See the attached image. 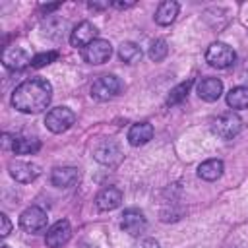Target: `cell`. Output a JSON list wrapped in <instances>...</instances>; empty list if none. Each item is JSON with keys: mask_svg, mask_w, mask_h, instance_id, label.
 Segmentation results:
<instances>
[{"mask_svg": "<svg viewBox=\"0 0 248 248\" xmlns=\"http://www.w3.org/2000/svg\"><path fill=\"white\" fill-rule=\"evenodd\" d=\"M167 54H169V46H167V43L163 39H157V41L151 43V46H149V58L153 62H161Z\"/></svg>", "mask_w": 248, "mask_h": 248, "instance_id": "cell-24", "label": "cell"}, {"mask_svg": "<svg viewBox=\"0 0 248 248\" xmlns=\"http://www.w3.org/2000/svg\"><path fill=\"white\" fill-rule=\"evenodd\" d=\"M112 6H116V8H128V6H134V2H114Z\"/></svg>", "mask_w": 248, "mask_h": 248, "instance_id": "cell-28", "label": "cell"}, {"mask_svg": "<svg viewBox=\"0 0 248 248\" xmlns=\"http://www.w3.org/2000/svg\"><path fill=\"white\" fill-rule=\"evenodd\" d=\"M227 105L234 110H240V108H248V87L244 85H238V87H232L229 93H227Z\"/></svg>", "mask_w": 248, "mask_h": 248, "instance_id": "cell-21", "label": "cell"}, {"mask_svg": "<svg viewBox=\"0 0 248 248\" xmlns=\"http://www.w3.org/2000/svg\"><path fill=\"white\" fill-rule=\"evenodd\" d=\"M33 60V56L23 50V48H17V46H12V48H6L4 54H2V64L8 68V70H23L25 66H29Z\"/></svg>", "mask_w": 248, "mask_h": 248, "instance_id": "cell-11", "label": "cell"}, {"mask_svg": "<svg viewBox=\"0 0 248 248\" xmlns=\"http://www.w3.org/2000/svg\"><path fill=\"white\" fill-rule=\"evenodd\" d=\"M211 130L215 136H219L223 140H231L242 130V120L234 112H223L211 122Z\"/></svg>", "mask_w": 248, "mask_h": 248, "instance_id": "cell-5", "label": "cell"}, {"mask_svg": "<svg viewBox=\"0 0 248 248\" xmlns=\"http://www.w3.org/2000/svg\"><path fill=\"white\" fill-rule=\"evenodd\" d=\"M112 54V46L105 39H95L91 45H87L81 50V56L89 64H105Z\"/></svg>", "mask_w": 248, "mask_h": 248, "instance_id": "cell-7", "label": "cell"}, {"mask_svg": "<svg viewBox=\"0 0 248 248\" xmlns=\"http://www.w3.org/2000/svg\"><path fill=\"white\" fill-rule=\"evenodd\" d=\"M10 174L14 180H17L21 184H29L41 174V170L35 163H29V161H12L10 163Z\"/></svg>", "mask_w": 248, "mask_h": 248, "instance_id": "cell-10", "label": "cell"}, {"mask_svg": "<svg viewBox=\"0 0 248 248\" xmlns=\"http://www.w3.org/2000/svg\"><path fill=\"white\" fill-rule=\"evenodd\" d=\"M122 87H124V85H122L120 78H116V76H112V74L101 76V78L95 79L93 85H91V97L97 99V101H110V99H114L116 95H120Z\"/></svg>", "mask_w": 248, "mask_h": 248, "instance_id": "cell-2", "label": "cell"}, {"mask_svg": "<svg viewBox=\"0 0 248 248\" xmlns=\"http://www.w3.org/2000/svg\"><path fill=\"white\" fill-rule=\"evenodd\" d=\"M52 99V85L45 78H33L19 83L12 93V105L19 112L37 114L43 112Z\"/></svg>", "mask_w": 248, "mask_h": 248, "instance_id": "cell-1", "label": "cell"}, {"mask_svg": "<svg viewBox=\"0 0 248 248\" xmlns=\"http://www.w3.org/2000/svg\"><path fill=\"white\" fill-rule=\"evenodd\" d=\"M41 149V141L37 138H23V136H14V145L12 151L16 155H33Z\"/></svg>", "mask_w": 248, "mask_h": 248, "instance_id": "cell-19", "label": "cell"}, {"mask_svg": "<svg viewBox=\"0 0 248 248\" xmlns=\"http://www.w3.org/2000/svg\"><path fill=\"white\" fill-rule=\"evenodd\" d=\"M145 227H147V223H145V217H143L141 211H138V209H126L122 213V229L128 234L138 236V234H141L145 231Z\"/></svg>", "mask_w": 248, "mask_h": 248, "instance_id": "cell-12", "label": "cell"}, {"mask_svg": "<svg viewBox=\"0 0 248 248\" xmlns=\"http://www.w3.org/2000/svg\"><path fill=\"white\" fill-rule=\"evenodd\" d=\"M118 56H120V60L126 62V64H136V62L141 58V48H140L136 43L126 41V43H122V45L118 46Z\"/></svg>", "mask_w": 248, "mask_h": 248, "instance_id": "cell-22", "label": "cell"}, {"mask_svg": "<svg viewBox=\"0 0 248 248\" xmlns=\"http://www.w3.org/2000/svg\"><path fill=\"white\" fill-rule=\"evenodd\" d=\"M178 10H180V8H178L176 2H172V0H165V2L159 4L157 12H155V21H157L159 25H170V23L176 19Z\"/></svg>", "mask_w": 248, "mask_h": 248, "instance_id": "cell-18", "label": "cell"}, {"mask_svg": "<svg viewBox=\"0 0 248 248\" xmlns=\"http://www.w3.org/2000/svg\"><path fill=\"white\" fill-rule=\"evenodd\" d=\"M76 122V114L74 110H70L68 107H56L50 108L45 116V126L52 132V134H62L68 128H72V124Z\"/></svg>", "mask_w": 248, "mask_h": 248, "instance_id": "cell-4", "label": "cell"}, {"mask_svg": "<svg viewBox=\"0 0 248 248\" xmlns=\"http://www.w3.org/2000/svg\"><path fill=\"white\" fill-rule=\"evenodd\" d=\"M72 236V227L66 219H60L56 221L48 231H46V236H45V242L48 248H60L64 246Z\"/></svg>", "mask_w": 248, "mask_h": 248, "instance_id": "cell-8", "label": "cell"}, {"mask_svg": "<svg viewBox=\"0 0 248 248\" xmlns=\"http://www.w3.org/2000/svg\"><path fill=\"white\" fill-rule=\"evenodd\" d=\"M97 207L101 211H110V209H116L120 203H122V192L114 186H108V188H103L99 194H97Z\"/></svg>", "mask_w": 248, "mask_h": 248, "instance_id": "cell-15", "label": "cell"}, {"mask_svg": "<svg viewBox=\"0 0 248 248\" xmlns=\"http://www.w3.org/2000/svg\"><path fill=\"white\" fill-rule=\"evenodd\" d=\"M79 180V172L76 167H56L50 174V182L56 188H70Z\"/></svg>", "mask_w": 248, "mask_h": 248, "instance_id": "cell-14", "label": "cell"}, {"mask_svg": "<svg viewBox=\"0 0 248 248\" xmlns=\"http://www.w3.org/2000/svg\"><path fill=\"white\" fill-rule=\"evenodd\" d=\"M140 248H159V246H157V242H153V240H143Z\"/></svg>", "mask_w": 248, "mask_h": 248, "instance_id": "cell-27", "label": "cell"}, {"mask_svg": "<svg viewBox=\"0 0 248 248\" xmlns=\"http://www.w3.org/2000/svg\"><path fill=\"white\" fill-rule=\"evenodd\" d=\"M192 85H194V79H186V81L178 83L176 87H172V89H170V93H169V97H167V105H169V107H172V105L182 103V101L188 97V91H190V87H192Z\"/></svg>", "mask_w": 248, "mask_h": 248, "instance_id": "cell-23", "label": "cell"}, {"mask_svg": "<svg viewBox=\"0 0 248 248\" xmlns=\"http://www.w3.org/2000/svg\"><path fill=\"white\" fill-rule=\"evenodd\" d=\"M223 161L221 159H207L203 161L200 167H198V176L202 180H207V182H213L217 180L221 174H223Z\"/></svg>", "mask_w": 248, "mask_h": 248, "instance_id": "cell-17", "label": "cell"}, {"mask_svg": "<svg viewBox=\"0 0 248 248\" xmlns=\"http://www.w3.org/2000/svg\"><path fill=\"white\" fill-rule=\"evenodd\" d=\"M95 39H97V27H95L91 21H79V23L74 27L72 35H70V43H72V46H76V48H85V46L91 45Z\"/></svg>", "mask_w": 248, "mask_h": 248, "instance_id": "cell-9", "label": "cell"}, {"mask_svg": "<svg viewBox=\"0 0 248 248\" xmlns=\"http://www.w3.org/2000/svg\"><path fill=\"white\" fill-rule=\"evenodd\" d=\"M46 221H48L46 211L41 209V207H37V205L27 207V209L19 215V227H21L25 232H31V234L45 231V229H46Z\"/></svg>", "mask_w": 248, "mask_h": 248, "instance_id": "cell-6", "label": "cell"}, {"mask_svg": "<svg viewBox=\"0 0 248 248\" xmlns=\"http://www.w3.org/2000/svg\"><path fill=\"white\" fill-rule=\"evenodd\" d=\"M205 60L209 66L223 70V68H229L234 64L236 54L227 43H211L205 50Z\"/></svg>", "mask_w": 248, "mask_h": 248, "instance_id": "cell-3", "label": "cell"}, {"mask_svg": "<svg viewBox=\"0 0 248 248\" xmlns=\"http://www.w3.org/2000/svg\"><path fill=\"white\" fill-rule=\"evenodd\" d=\"M83 248H95V246H83Z\"/></svg>", "mask_w": 248, "mask_h": 248, "instance_id": "cell-29", "label": "cell"}, {"mask_svg": "<svg viewBox=\"0 0 248 248\" xmlns=\"http://www.w3.org/2000/svg\"><path fill=\"white\" fill-rule=\"evenodd\" d=\"M95 159L105 163V165H112V163H116L120 159V151L112 141H103L95 149Z\"/></svg>", "mask_w": 248, "mask_h": 248, "instance_id": "cell-20", "label": "cell"}, {"mask_svg": "<svg viewBox=\"0 0 248 248\" xmlns=\"http://www.w3.org/2000/svg\"><path fill=\"white\" fill-rule=\"evenodd\" d=\"M0 221H2V229H0V236H8V232L12 231V223H10V219H8V215H6V213H2V215H0Z\"/></svg>", "mask_w": 248, "mask_h": 248, "instance_id": "cell-26", "label": "cell"}, {"mask_svg": "<svg viewBox=\"0 0 248 248\" xmlns=\"http://www.w3.org/2000/svg\"><path fill=\"white\" fill-rule=\"evenodd\" d=\"M2 248H10V246H6V244H4V246H2Z\"/></svg>", "mask_w": 248, "mask_h": 248, "instance_id": "cell-30", "label": "cell"}, {"mask_svg": "<svg viewBox=\"0 0 248 248\" xmlns=\"http://www.w3.org/2000/svg\"><path fill=\"white\" fill-rule=\"evenodd\" d=\"M196 93L200 95V99H203V101H207V103H213V101H217V99L221 97V93H223V83H221V79H217V78H203V79L198 83Z\"/></svg>", "mask_w": 248, "mask_h": 248, "instance_id": "cell-13", "label": "cell"}, {"mask_svg": "<svg viewBox=\"0 0 248 248\" xmlns=\"http://www.w3.org/2000/svg\"><path fill=\"white\" fill-rule=\"evenodd\" d=\"M54 60H58V52H56V50H46V52L35 54L33 60H31V66H33V68H43V66L52 64Z\"/></svg>", "mask_w": 248, "mask_h": 248, "instance_id": "cell-25", "label": "cell"}, {"mask_svg": "<svg viewBox=\"0 0 248 248\" xmlns=\"http://www.w3.org/2000/svg\"><path fill=\"white\" fill-rule=\"evenodd\" d=\"M151 138H153V126L149 122H136L128 130V141L134 147L147 143Z\"/></svg>", "mask_w": 248, "mask_h": 248, "instance_id": "cell-16", "label": "cell"}]
</instances>
